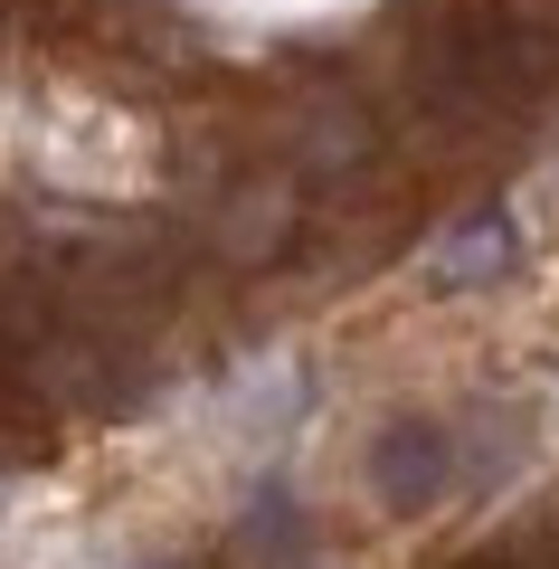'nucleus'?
<instances>
[{"instance_id": "obj_1", "label": "nucleus", "mask_w": 559, "mask_h": 569, "mask_svg": "<svg viewBox=\"0 0 559 569\" xmlns=\"http://www.w3.org/2000/svg\"><path fill=\"white\" fill-rule=\"evenodd\" d=\"M483 456L465 447L456 418H427V408H408V418H389L380 437H370V485H380L389 512H427L446 503L456 485H475Z\"/></svg>"}, {"instance_id": "obj_2", "label": "nucleus", "mask_w": 559, "mask_h": 569, "mask_svg": "<svg viewBox=\"0 0 559 569\" xmlns=\"http://www.w3.org/2000/svg\"><path fill=\"white\" fill-rule=\"evenodd\" d=\"M512 266H521V219L512 209H475V219L427 257V295H475V284H502Z\"/></svg>"}]
</instances>
